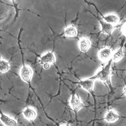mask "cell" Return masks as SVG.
<instances>
[{
    "label": "cell",
    "instance_id": "cell-3",
    "mask_svg": "<svg viewBox=\"0 0 126 126\" xmlns=\"http://www.w3.org/2000/svg\"><path fill=\"white\" fill-rule=\"evenodd\" d=\"M33 75L32 69L28 65H23L20 70L21 79L26 83H29Z\"/></svg>",
    "mask_w": 126,
    "mask_h": 126
},
{
    "label": "cell",
    "instance_id": "cell-19",
    "mask_svg": "<svg viewBox=\"0 0 126 126\" xmlns=\"http://www.w3.org/2000/svg\"><path fill=\"white\" fill-rule=\"evenodd\" d=\"M63 126H70V125L68 124H66V125H64Z\"/></svg>",
    "mask_w": 126,
    "mask_h": 126
},
{
    "label": "cell",
    "instance_id": "cell-15",
    "mask_svg": "<svg viewBox=\"0 0 126 126\" xmlns=\"http://www.w3.org/2000/svg\"><path fill=\"white\" fill-rule=\"evenodd\" d=\"M10 69V65L9 63L2 59L0 61V71L1 73H5Z\"/></svg>",
    "mask_w": 126,
    "mask_h": 126
},
{
    "label": "cell",
    "instance_id": "cell-18",
    "mask_svg": "<svg viewBox=\"0 0 126 126\" xmlns=\"http://www.w3.org/2000/svg\"><path fill=\"white\" fill-rule=\"evenodd\" d=\"M123 94L125 95L126 96V87H125L123 89Z\"/></svg>",
    "mask_w": 126,
    "mask_h": 126
},
{
    "label": "cell",
    "instance_id": "cell-2",
    "mask_svg": "<svg viewBox=\"0 0 126 126\" xmlns=\"http://www.w3.org/2000/svg\"><path fill=\"white\" fill-rule=\"evenodd\" d=\"M113 52L111 48L104 47L101 49L98 52V57L99 60L102 63H107L112 59Z\"/></svg>",
    "mask_w": 126,
    "mask_h": 126
},
{
    "label": "cell",
    "instance_id": "cell-5",
    "mask_svg": "<svg viewBox=\"0 0 126 126\" xmlns=\"http://www.w3.org/2000/svg\"><path fill=\"white\" fill-rule=\"evenodd\" d=\"M69 103L72 109L75 113H77L84 106L83 103L81 102L79 98H78L74 94H72Z\"/></svg>",
    "mask_w": 126,
    "mask_h": 126
},
{
    "label": "cell",
    "instance_id": "cell-6",
    "mask_svg": "<svg viewBox=\"0 0 126 126\" xmlns=\"http://www.w3.org/2000/svg\"><path fill=\"white\" fill-rule=\"evenodd\" d=\"M99 22L101 27V32L102 33L109 35L111 34L114 30L117 27V26H114L108 23L105 21L103 19H99Z\"/></svg>",
    "mask_w": 126,
    "mask_h": 126
},
{
    "label": "cell",
    "instance_id": "cell-1",
    "mask_svg": "<svg viewBox=\"0 0 126 126\" xmlns=\"http://www.w3.org/2000/svg\"><path fill=\"white\" fill-rule=\"evenodd\" d=\"M112 62L111 59L92 77L94 80L97 79L103 83L110 85L111 83V66Z\"/></svg>",
    "mask_w": 126,
    "mask_h": 126
},
{
    "label": "cell",
    "instance_id": "cell-4",
    "mask_svg": "<svg viewBox=\"0 0 126 126\" xmlns=\"http://www.w3.org/2000/svg\"><path fill=\"white\" fill-rule=\"evenodd\" d=\"M94 80H95L92 77H91L84 80H80L76 83H77L79 86L80 87L82 88L90 93H92Z\"/></svg>",
    "mask_w": 126,
    "mask_h": 126
},
{
    "label": "cell",
    "instance_id": "cell-7",
    "mask_svg": "<svg viewBox=\"0 0 126 126\" xmlns=\"http://www.w3.org/2000/svg\"><path fill=\"white\" fill-rule=\"evenodd\" d=\"M120 118L118 113L113 109H110L106 113L104 117V120L108 123H114Z\"/></svg>",
    "mask_w": 126,
    "mask_h": 126
},
{
    "label": "cell",
    "instance_id": "cell-10",
    "mask_svg": "<svg viewBox=\"0 0 126 126\" xmlns=\"http://www.w3.org/2000/svg\"><path fill=\"white\" fill-rule=\"evenodd\" d=\"M80 50L82 52H87L91 46V41L87 37H83L80 38L79 43Z\"/></svg>",
    "mask_w": 126,
    "mask_h": 126
},
{
    "label": "cell",
    "instance_id": "cell-13",
    "mask_svg": "<svg viewBox=\"0 0 126 126\" xmlns=\"http://www.w3.org/2000/svg\"><path fill=\"white\" fill-rule=\"evenodd\" d=\"M0 120L5 126H17V122L15 120L5 115L2 112L0 113Z\"/></svg>",
    "mask_w": 126,
    "mask_h": 126
},
{
    "label": "cell",
    "instance_id": "cell-8",
    "mask_svg": "<svg viewBox=\"0 0 126 126\" xmlns=\"http://www.w3.org/2000/svg\"><path fill=\"white\" fill-rule=\"evenodd\" d=\"M103 19L106 22L117 26L120 22V19L118 15L115 13L108 14L103 17Z\"/></svg>",
    "mask_w": 126,
    "mask_h": 126
},
{
    "label": "cell",
    "instance_id": "cell-12",
    "mask_svg": "<svg viewBox=\"0 0 126 126\" xmlns=\"http://www.w3.org/2000/svg\"><path fill=\"white\" fill-rule=\"evenodd\" d=\"M23 114L25 118L28 121H32L36 117V112L32 109L27 107L23 111Z\"/></svg>",
    "mask_w": 126,
    "mask_h": 126
},
{
    "label": "cell",
    "instance_id": "cell-16",
    "mask_svg": "<svg viewBox=\"0 0 126 126\" xmlns=\"http://www.w3.org/2000/svg\"><path fill=\"white\" fill-rule=\"evenodd\" d=\"M121 31L123 35L126 37V22H125L121 26Z\"/></svg>",
    "mask_w": 126,
    "mask_h": 126
},
{
    "label": "cell",
    "instance_id": "cell-17",
    "mask_svg": "<svg viewBox=\"0 0 126 126\" xmlns=\"http://www.w3.org/2000/svg\"><path fill=\"white\" fill-rule=\"evenodd\" d=\"M43 65V67L45 69H48L50 68V64L49 63H44L42 64Z\"/></svg>",
    "mask_w": 126,
    "mask_h": 126
},
{
    "label": "cell",
    "instance_id": "cell-14",
    "mask_svg": "<svg viewBox=\"0 0 126 126\" xmlns=\"http://www.w3.org/2000/svg\"><path fill=\"white\" fill-rule=\"evenodd\" d=\"M64 35L69 37H75L77 35V31L75 27L72 26H69L66 28L64 31Z\"/></svg>",
    "mask_w": 126,
    "mask_h": 126
},
{
    "label": "cell",
    "instance_id": "cell-11",
    "mask_svg": "<svg viewBox=\"0 0 126 126\" xmlns=\"http://www.w3.org/2000/svg\"><path fill=\"white\" fill-rule=\"evenodd\" d=\"M124 52L123 45L121 46L118 49L113 53L112 60L114 63H118L120 62L124 57Z\"/></svg>",
    "mask_w": 126,
    "mask_h": 126
},
{
    "label": "cell",
    "instance_id": "cell-20",
    "mask_svg": "<svg viewBox=\"0 0 126 126\" xmlns=\"http://www.w3.org/2000/svg\"><path fill=\"white\" fill-rule=\"evenodd\" d=\"M10 0L11 1H12V2H13L14 1V0Z\"/></svg>",
    "mask_w": 126,
    "mask_h": 126
},
{
    "label": "cell",
    "instance_id": "cell-9",
    "mask_svg": "<svg viewBox=\"0 0 126 126\" xmlns=\"http://www.w3.org/2000/svg\"><path fill=\"white\" fill-rule=\"evenodd\" d=\"M56 61L55 57L52 52L48 51L40 57V63L43 64L44 63L54 64Z\"/></svg>",
    "mask_w": 126,
    "mask_h": 126
}]
</instances>
